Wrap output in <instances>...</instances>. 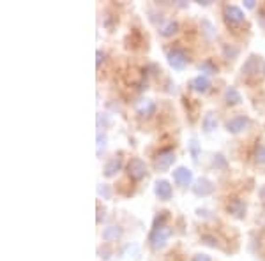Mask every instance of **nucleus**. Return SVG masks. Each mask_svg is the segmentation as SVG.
Returning a JSON list of instances; mask_svg holds the SVG:
<instances>
[{
	"label": "nucleus",
	"mask_w": 265,
	"mask_h": 261,
	"mask_svg": "<svg viewBox=\"0 0 265 261\" xmlns=\"http://www.w3.org/2000/svg\"><path fill=\"white\" fill-rule=\"evenodd\" d=\"M170 235H172V228H170V226H159V228H154L149 235L150 247L154 249V251L164 247L168 238H170Z\"/></svg>",
	"instance_id": "f257e3e1"
},
{
	"label": "nucleus",
	"mask_w": 265,
	"mask_h": 261,
	"mask_svg": "<svg viewBox=\"0 0 265 261\" xmlns=\"http://www.w3.org/2000/svg\"><path fill=\"white\" fill-rule=\"evenodd\" d=\"M175 152L172 148H163V150H159L154 157V166L158 171H168V169L172 168V164L175 163Z\"/></svg>",
	"instance_id": "f03ea898"
},
{
	"label": "nucleus",
	"mask_w": 265,
	"mask_h": 261,
	"mask_svg": "<svg viewBox=\"0 0 265 261\" xmlns=\"http://www.w3.org/2000/svg\"><path fill=\"white\" fill-rule=\"evenodd\" d=\"M166 58H168V64H170L175 71H182L186 67V64H187V55H186V51L182 48H172L168 51Z\"/></svg>",
	"instance_id": "7ed1b4c3"
},
{
	"label": "nucleus",
	"mask_w": 265,
	"mask_h": 261,
	"mask_svg": "<svg viewBox=\"0 0 265 261\" xmlns=\"http://www.w3.org/2000/svg\"><path fill=\"white\" fill-rule=\"evenodd\" d=\"M128 175L132 180H141L147 175V164L138 157H134L128 163Z\"/></svg>",
	"instance_id": "20e7f679"
},
{
	"label": "nucleus",
	"mask_w": 265,
	"mask_h": 261,
	"mask_svg": "<svg viewBox=\"0 0 265 261\" xmlns=\"http://www.w3.org/2000/svg\"><path fill=\"white\" fill-rule=\"evenodd\" d=\"M173 180L182 187L191 186V182H193V171H191L189 168H186V166H179V168L173 169Z\"/></svg>",
	"instance_id": "39448f33"
},
{
	"label": "nucleus",
	"mask_w": 265,
	"mask_h": 261,
	"mask_svg": "<svg viewBox=\"0 0 265 261\" xmlns=\"http://www.w3.org/2000/svg\"><path fill=\"white\" fill-rule=\"evenodd\" d=\"M247 124H249V119H247L246 115L234 117V119H230L228 122H226V131L232 134H238L247 127Z\"/></svg>",
	"instance_id": "423d86ee"
},
{
	"label": "nucleus",
	"mask_w": 265,
	"mask_h": 261,
	"mask_svg": "<svg viewBox=\"0 0 265 261\" xmlns=\"http://www.w3.org/2000/svg\"><path fill=\"white\" fill-rule=\"evenodd\" d=\"M225 20L230 25H237L244 22V11L237 5H225Z\"/></svg>",
	"instance_id": "0eeeda50"
},
{
	"label": "nucleus",
	"mask_w": 265,
	"mask_h": 261,
	"mask_svg": "<svg viewBox=\"0 0 265 261\" xmlns=\"http://www.w3.org/2000/svg\"><path fill=\"white\" fill-rule=\"evenodd\" d=\"M154 192L161 201H168V199H172V186H170V182L168 180H158L154 184Z\"/></svg>",
	"instance_id": "6e6552de"
},
{
	"label": "nucleus",
	"mask_w": 265,
	"mask_h": 261,
	"mask_svg": "<svg viewBox=\"0 0 265 261\" xmlns=\"http://www.w3.org/2000/svg\"><path fill=\"white\" fill-rule=\"evenodd\" d=\"M226 210L234 217H237V219H244V215H246V203L240 198H232L228 201V205H226Z\"/></svg>",
	"instance_id": "1a4fd4ad"
},
{
	"label": "nucleus",
	"mask_w": 265,
	"mask_h": 261,
	"mask_svg": "<svg viewBox=\"0 0 265 261\" xmlns=\"http://www.w3.org/2000/svg\"><path fill=\"white\" fill-rule=\"evenodd\" d=\"M193 192L196 196H209L214 192V184L209 178H198V180L194 182Z\"/></svg>",
	"instance_id": "9d476101"
},
{
	"label": "nucleus",
	"mask_w": 265,
	"mask_h": 261,
	"mask_svg": "<svg viewBox=\"0 0 265 261\" xmlns=\"http://www.w3.org/2000/svg\"><path fill=\"white\" fill-rule=\"evenodd\" d=\"M240 71H242V74H246V76L258 74V71H260V58L256 57V55H251V57L244 62V66H242Z\"/></svg>",
	"instance_id": "9b49d317"
},
{
	"label": "nucleus",
	"mask_w": 265,
	"mask_h": 261,
	"mask_svg": "<svg viewBox=\"0 0 265 261\" xmlns=\"http://www.w3.org/2000/svg\"><path fill=\"white\" fill-rule=\"evenodd\" d=\"M209 87H211V80H209L205 74H200L191 80V89H193L194 92H207Z\"/></svg>",
	"instance_id": "f8f14e48"
},
{
	"label": "nucleus",
	"mask_w": 265,
	"mask_h": 261,
	"mask_svg": "<svg viewBox=\"0 0 265 261\" xmlns=\"http://www.w3.org/2000/svg\"><path fill=\"white\" fill-rule=\"evenodd\" d=\"M120 168H122V159H120V157H111V159L105 164V169H103V171H105V177L108 178L113 177L115 173L120 171Z\"/></svg>",
	"instance_id": "ddd939ff"
},
{
	"label": "nucleus",
	"mask_w": 265,
	"mask_h": 261,
	"mask_svg": "<svg viewBox=\"0 0 265 261\" xmlns=\"http://www.w3.org/2000/svg\"><path fill=\"white\" fill-rule=\"evenodd\" d=\"M122 228L120 226H108V228H105V231H103V240L105 242H115V240H119L120 237H122Z\"/></svg>",
	"instance_id": "4468645a"
},
{
	"label": "nucleus",
	"mask_w": 265,
	"mask_h": 261,
	"mask_svg": "<svg viewBox=\"0 0 265 261\" xmlns=\"http://www.w3.org/2000/svg\"><path fill=\"white\" fill-rule=\"evenodd\" d=\"M138 115L141 117H150V115H154V111H156V104L154 101H150V99H143V101L138 102Z\"/></svg>",
	"instance_id": "2eb2a0df"
},
{
	"label": "nucleus",
	"mask_w": 265,
	"mask_h": 261,
	"mask_svg": "<svg viewBox=\"0 0 265 261\" xmlns=\"http://www.w3.org/2000/svg\"><path fill=\"white\" fill-rule=\"evenodd\" d=\"M177 32H179V23L173 22V20H170V22L163 23V25L159 27V34H161V36H164V37L175 36Z\"/></svg>",
	"instance_id": "dca6fc26"
},
{
	"label": "nucleus",
	"mask_w": 265,
	"mask_h": 261,
	"mask_svg": "<svg viewBox=\"0 0 265 261\" xmlns=\"http://www.w3.org/2000/svg\"><path fill=\"white\" fill-rule=\"evenodd\" d=\"M225 101H226V104H238V102L242 101V95H240V92H238L235 87H226Z\"/></svg>",
	"instance_id": "f3484780"
},
{
	"label": "nucleus",
	"mask_w": 265,
	"mask_h": 261,
	"mask_svg": "<svg viewBox=\"0 0 265 261\" xmlns=\"http://www.w3.org/2000/svg\"><path fill=\"white\" fill-rule=\"evenodd\" d=\"M202 127H203V131H205V133H212V131L217 127V117H216V113H207V115L203 117Z\"/></svg>",
	"instance_id": "a211bd4d"
},
{
	"label": "nucleus",
	"mask_w": 265,
	"mask_h": 261,
	"mask_svg": "<svg viewBox=\"0 0 265 261\" xmlns=\"http://www.w3.org/2000/svg\"><path fill=\"white\" fill-rule=\"evenodd\" d=\"M198 69L202 72H205V74H216L217 72V67L212 64V60H203V62L198 66Z\"/></svg>",
	"instance_id": "6ab92c4d"
},
{
	"label": "nucleus",
	"mask_w": 265,
	"mask_h": 261,
	"mask_svg": "<svg viewBox=\"0 0 265 261\" xmlns=\"http://www.w3.org/2000/svg\"><path fill=\"white\" fill-rule=\"evenodd\" d=\"M255 157L260 164H265V145H264V143H258V145H256Z\"/></svg>",
	"instance_id": "aec40b11"
},
{
	"label": "nucleus",
	"mask_w": 265,
	"mask_h": 261,
	"mask_svg": "<svg viewBox=\"0 0 265 261\" xmlns=\"http://www.w3.org/2000/svg\"><path fill=\"white\" fill-rule=\"evenodd\" d=\"M202 242L207 243V245H211V247H219V242H217V238L214 237V235H202Z\"/></svg>",
	"instance_id": "412c9836"
},
{
	"label": "nucleus",
	"mask_w": 265,
	"mask_h": 261,
	"mask_svg": "<svg viewBox=\"0 0 265 261\" xmlns=\"http://www.w3.org/2000/svg\"><path fill=\"white\" fill-rule=\"evenodd\" d=\"M212 164H214L216 168H223V169H225L226 168V159L221 154H216V155H214V159H212Z\"/></svg>",
	"instance_id": "4be33fe9"
},
{
	"label": "nucleus",
	"mask_w": 265,
	"mask_h": 261,
	"mask_svg": "<svg viewBox=\"0 0 265 261\" xmlns=\"http://www.w3.org/2000/svg\"><path fill=\"white\" fill-rule=\"evenodd\" d=\"M189 150H191V155H193V159H198L200 146H198V142H196V140H191V143H189Z\"/></svg>",
	"instance_id": "5701e85b"
},
{
	"label": "nucleus",
	"mask_w": 265,
	"mask_h": 261,
	"mask_svg": "<svg viewBox=\"0 0 265 261\" xmlns=\"http://www.w3.org/2000/svg\"><path fill=\"white\" fill-rule=\"evenodd\" d=\"M168 219V212H159V215L154 219V228H159V226H164L163 222Z\"/></svg>",
	"instance_id": "b1692460"
},
{
	"label": "nucleus",
	"mask_w": 265,
	"mask_h": 261,
	"mask_svg": "<svg viewBox=\"0 0 265 261\" xmlns=\"http://www.w3.org/2000/svg\"><path fill=\"white\" fill-rule=\"evenodd\" d=\"M106 146V134H97V154H101V148L105 150Z\"/></svg>",
	"instance_id": "393cba45"
},
{
	"label": "nucleus",
	"mask_w": 265,
	"mask_h": 261,
	"mask_svg": "<svg viewBox=\"0 0 265 261\" xmlns=\"http://www.w3.org/2000/svg\"><path fill=\"white\" fill-rule=\"evenodd\" d=\"M97 192H99V194H101L105 199L111 198V190H110V187H108V186H99V187H97Z\"/></svg>",
	"instance_id": "a878e982"
},
{
	"label": "nucleus",
	"mask_w": 265,
	"mask_h": 261,
	"mask_svg": "<svg viewBox=\"0 0 265 261\" xmlns=\"http://www.w3.org/2000/svg\"><path fill=\"white\" fill-rule=\"evenodd\" d=\"M223 53H225V57L234 58L235 55L238 53V49L237 48H232V46H228V45H225V48H223Z\"/></svg>",
	"instance_id": "bb28decb"
},
{
	"label": "nucleus",
	"mask_w": 265,
	"mask_h": 261,
	"mask_svg": "<svg viewBox=\"0 0 265 261\" xmlns=\"http://www.w3.org/2000/svg\"><path fill=\"white\" fill-rule=\"evenodd\" d=\"M191 261H212V260H211L209 254H202V252H200V254H194Z\"/></svg>",
	"instance_id": "cd10ccee"
},
{
	"label": "nucleus",
	"mask_w": 265,
	"mask_h": 261,
	"mask_svg": "<svg viewBox=\"0 0 265 261\" xmlns=\"http://www.w3.org/2000/svg\"><path fill=\"white\" fill-rule=\"evenodd\" d=\"M96 57H97V60H96V66L99 67V66H101V62H103V60H105V53H103L101 49H97Z\"/></svg>",
	"instance_id": "c85d7f7f"
},
{
	"label": "nucleus",
	"mask_w": 265,
	"mask_h": 261,
	"mask_svg": "<svg viewBox=\"0 0 265 261\" xmlns=\"http://www.w3.org/2000/svg\"><path fill=\"white\" fill-rule=\"evenodd\" d=\"M244 5H246L247 9H253V7H255V0H246V2H244Z\"/></svg>",
	"instance_id": "c756f323"
},
{
	"label": "nucleus",
	"mask_w": 265,
	"mask_h": 261,
	"mask_svg": "<svg viewBox=\"0 0 265 261\" xmlns=\"http://www.w3.org/2000/svg\"><path fill=\"white\" fill-rule=\"evenodd\" d=\"M99 254H105V260H108V254H110V251H108V249H105V251H103V249H99Z\"/></svg>",
	"instance_id": "7c9ffc66"
},
{
	"label": "nucleus",
	"mask_w": 265,
	"mask_h": 261,
	"mask_svg": "<svg viewBox=\"0 0 265 261\" xmlns=\"http://www.w3.org/2000/svg\"><path fill=\"white\" fill-rule=\"evenodd\" d=\"M260 198H262V201H265V186L260 189Z\"/></svg>",
	"instance_id": "2f4dec72"
}]
</instances>
